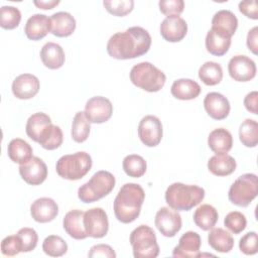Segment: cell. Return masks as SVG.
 <instances>
[{
	"mask_svg": "<svg viewBox=\"0 0 258 258\" xmlns=\"http://www.w3.org/2000/svg\"><path fill=\"white\" fill-rule=\"evenodd\" d=\"M151 46L149 32L140 27L132 26L123 32L113 34L107 43L108 54L116 59H130L145 54Z\"/></svg>",
	"mask_w": 258,
	"mask_h": 258,
	"instance_id": "6da1fadb",
	"label": "cell"
},
{
	"mask_svg": "<svg viewBox=\"0 0 258 258\" xmlns=\"http://www.w3.org/2000/svg\"><path fill=\"white\" fill-rule=\"evenodd\" d=\"M144 199L145 192L140 184H123L114 200V214L117 220L123 224L135 221L140 215Z\"/></svg>",
	"mask_w": 258,
	"mask_h": 258,
	"instance_id": "7a4b0ae2",
	"label": "cell"
},
{
	"mask_svg": "<svg viewBox=\"0 0 258 258\" xmlns=\"http://www.w3.org/2000/svg\"><path fill=\"white\" fill-rule=\"evenodd\" d=\"M205 194L199 185L174 182L165 191V202L176 211H189L204 200Z\"/></svg>",
	"mask_w": 258,
	"mask_h": 258,
	"instance_id": "3957f363",
	"label": "cell"
},
{
	"mask_svg": "<svg viewBox=\"0 0 258 258\" xmlns=\"http://www.w3.org/2000/svg\"><path fill=\"white\" fill-rule=\"evenodd\" d=\"M116 183L115 176L107 170H99L92 175L89 181L78 189V198L85 204L97 202L108 196Z\"/></svg>",
	"mask_w": 258,
	"mask_h": 258,
	"instance_id": "277c9868",
	"label": "cell"
},
{
	"mask_svg": "<svg viewBox=\"0 0 258 258\" xmlns=\"http://www.w3.org/2000/svg\"><path fill=\"white\" fill-rule=\"evenodd\" d=\"M130 81L137 88L149 93H155L163 88L166 76L151 62L142 61L131 69Z\"/></svg>",
	"mask_w": 258,
	"mask_h": 258,
	"instance_id": "5b68a950",
	"label": "cell"
},
{
	"mask_svg": "<svg viewBox=\"0 0 258 258\" xmlns=\"http://www.w3.org/2000/svg\"><path fill=\"white\" fill-rule=\"evenodd\" d=\"M92 157L85 151L61 156L55 165L56 173L69 180H78L84 177L92 168Z\"/></svg>",
	"mask_w": 258,
	"mask_h": 258,
	"instance_id": "8992f818",
	"label": "cell"
},
{
	"mask_svg": "<svg viewBox=\"0 0 258 258\" xmlns=\"http://www.w3.org/2000/svg\"><path fill=\"white\" fill-rule=\"evenodd\" d=\"M129 241L135 258H155L159 254L155 233L147 225L135 228L130 234Z\"/></svg>",
	"mask_w": 258,
	"mask_h": 258,
	"instance_id": "52a82bcc",
	"label": "cell"
},
{
	"mask_svg": "<svg viewBox=\"0 0 258 258\" xmlns=\"http://www.w3.org/2000/svg\"><path fill=\"white\" fill-rule=\"evenodd\" d=\"M258 195V177L254 173L240 175L230 186L229 201L238 207H247Z\"/></svg>",
	"mask_w": 258,
	"mask_h": 258,
	"instance_id": "ba28073f",
	"label": "cell"
},
{
	"mask_svg": "<svg viewBox=\"0 0 258 258\" xmlns=\"http://www.w3.org/2000/svg\"><path fill=\"white\" fill-rule=\"evenodd\" d=\"M162 124L156 116L147 115L140 120L138 125V137L145 146H157L162 139Z\"/></svg>",
	"mask_w": 258,
	"mask_h": 258,
	"instance_id": "9c48e42d",
	"label": "cell"
},
{
	"mask_svg": "<svg viewBox=\"0 0 258 258\" xmlns=\"http://www.w3.org/2000/svg\"><path fill=\"white\" fill-rule=\"evenodd\" d=\"M84 227L88 237L103 238L109 230V221L102 208H92L85 212Z\"/></svg>",
	"mask_w": 258,
	"mask_h": 258,
	"instance_id": "30bf717a",
	"label": "cell"
},
{
	"mask_svg": "<svg viewBox=\"0 0 258 258\" xmlns=\"http://www.w3.org/2000/svg\"><path fill=\"white\" fill-rule=\"evenodd\" d=\"M154 223L158 231L165 237H174L182 226L179 213L170 207L159 209L155 215Z\"/></svg>",
	"mask_w": 258,
	"mask_h": 258,
	"instance_id": "8fae6325",
	"label": "cell"
},
{
	"mask_svg": "<svg viewBox=\"0 0 258 258\" xmlns=\"http://www.w3.org/2000/svg\"><path fill=\"white\" fill-rule=\"evenodd\" d=\"M84 112L90 123L101 124L111 118L113 105L109 99L102 96H96L87 101Z\"/></svg>",
	"mask_w": 258,
	"mask_h": 258,
	"instance_id": "7c38bea8",
	"label": "cell"
},
{
	"mask_svg": "<svg viewBox=\"0 0 258 258\" xmlns=\"http://www.w3.org/2000/svg\"><path fill=\"white\" fill-rule=\"evenodd\" d=\"M230 77L237 82H248L256 76V64L253 59L246 55L233 56L228 63Z\"/></svg>",
	"mask_w": 258,
	"mask_h": 258,
	"instance_id": "4fadbf2b",
	"label": "cell"
},
{
	"mask_svg": "<svg viewBox=\"0 0 258 258\" xmlns=\"http://www.w3.org/2000/svg\"><path fill=\"white\" fill-rule=\"evenodd\" d=\"M202 240L200 235L194 231L185 232L178 241V244L172 251L175 258H197L202 256L200 249Z\"/></svg>",
	"mask_w": 258,
	"mask_h": 258,
	"instance_id": "5bb4252c",
	"label": "cell"
},
{
	"mask_svg": "<svg viewBox=\"0 0 258 258\" xmlns=\"http://www.w3.org/2000/svg\"><path fill=\"white\" fill-rule=\"evenodd\" d=\"M19 173L26 183L38 185L47 177V166L42 159L33 156L28 162L20 164Z\"/></svg>",
	"mask_w": 258,
	"mask_h": 258,
	"instance_id": "9a60e30c",
	"label": "cell"
},
{
	"mask_svg": "<svg viewBox=\"0 0 258 258\" xmlns=\"http://www.w3.org/2000/svg\"><path fill=\"white\" fill-rule=\"evenodd\" d=\"M187 33V23L180 16H168L160 24L161 36L169 42L182 40Z\"/></svg>",
	"mask_w": 258,
	"mask_h": 258,
	"instance_id": "2e32d148",
	"label": "cell"
},
{
	"mask_svg": "<svg viewBox=\"0 0 258 258\" xmlns=\"http://www.w3.org/2000/svg\"><path fill=\"white\" fill-rule=\"evenodd\" d=\"M39 80L31 74H22L16 77L12 83V93L20 100L33 98L39 91Z\"/></svg>",
	"mask_w": 258,
	"mask_h": 258,
	"instance_id": "e0dca14e",
	"label": "cell"
},
{
	"mask_svg": "<svg viewBox=\"0 0 258 258\" xmlns=\"http://www.w3.org/2000/svg\"><path fill=\"white\" fill-rule=\"evenodd\" d=\"M204 107L208 115L215 120H223L230 113L229 100L217 92L208 93L204 99Z\"/></svg>",
	"mask_w": 258,
	"mask_h": 258,
	"instance_id": "ac0fdd59",
	"label": "cell"
},
{
	"mask_svg": "<svg viewBox=\"0 0 258 258\" xmlns=\"http://www.w3.org/2000/svg\"><path fill=\"white\" fill-rule=\"evenodd\" d=\"M58 214V206L50 198H40L35 200L30 206V215L38 223H48Z\"/></svg>",
	"mask_w": 258,
	"mask_h": 258,
	"instance_id": "d6986e66",
	"label": "cell"
},
{
	"mask_svg": "<svg viewBox=\"0 0 258 258\" xmlns=\"http://www.w3.org/2000/svg\"><path fill=\"white\" fill-rule=\"evenodd\" d=\"M238 27V19L236 15L230 10H220L215 13L212 19L213 30L232 38Z\"/></svg>",
	"mask_w": 258,
	"mask_h": 258,
	"instance_id": "ffe728a7",
	"label": "cell"
},
{
	"mask_svg": "<svg viewBox=\"0 0 258 258\" xmlns=\"http://www.w3.org/2000/svg\"><path fill=\"white\" fill-rule=\"evenodd\" d=\"M84 215L85 212L81 210H72L66 214L62 220L64 231L76 240H83L88 237L84 227Z\"/></svg>",
	"mask_w": 258,
	"mask_h": 258,
	"instance_id": "44dd1931",
	"label": "cell"
},
{
	"mask_svg": "<svg viewBox=\"0 0 258 258\" xmlns=\"http://www.w3.org/2000/svg\"><path fill=\"white\" fill-rule=\"evenodd\" d=\"M24 32L28 39L39 40L50 32V18L44 14H33L25 24Z\"/></svg>",
	"mask_w": 258,
	"mask_h": 258,
	"instance_id": "7402d4cb",
	"label": "cell"
},
{
	"mask_svg": "<svg viewBox=\"0 0 258 258\" xmlns=\"http://www.w3.org/2000/svg\"><path fill=\"white\" fill-rule=\"evenodd\" d=\"M76 24V19L71 13L59 11L50 17V32L57 37H67L73 34Z\"/></svg>",
	"mask_w": 258,
	"mask_h": 258,
	"instance_id": "603a6c76",
	"label": "cell"
},
{
	"mask_svg": "<svg viewBox=\"0 0 258 258\" xmlns=\"http://www.w3.org/2000/svg\"><path fill=\"white\" fill-rule=\"evenodd\" d=\"M40 58L46 68L50 70H57L63 66L66 55L59 44L49 41L42 46L40 50Z\"/></svg>",
	"mask_w": 258,
	"mask_h": 258,
	"instance_id": "cb8c5ba5",
	"label": "cell"
},
{
	"mask_svg": "<svg viewBox=\"0 0 258 258\" xmlns=\"http://www.w3.org/2000/svg\"><path fill=\"white\" fill-rule=\"evenodd\" d=\"M201 86L190 79H178L170 88L171 95L178 100H192L201 94Z\"/></svg>",
	"mask_w": 258,
	"mask_h": 258,
	"instance_id": "d4e9b609",
	"label": "cell"
},
{
	"mask_svg": "<svg viewBox=\"0 0 258 258\" xmlns=\"http://www.w3.org/2000/svg\"><path fill=\"white\" fill-rule=\"evenodd\" d=\"M208 145L216 154L227 153L233 146L232 134L225 128H216L209 134Z\"/></svg>",
	"mask_w": 258,
	"mask_h": 258,
	"instance_id": "484cf974",
	"label": "cell"
},
{
	"mask_svg": "<svg viewBox=\"0 0 258 258\" xmlns=\"http://www.w3.org/2000/svg\"><path fill=\"white\" fill-rule=\"evenodd\" d=\"M236 166L237 163L235 158L227 153L216 154L208 161V169L217 176L230 175L235 171Z\"/></svg>",
	"mask_w": 258,
	"mask_h": 258,
	"instance_id": "4316f807",
	"label": "cell"
},
{
	"mask_svg": "<svg viewBox=\"0 0 258 258\" xmlns=\"http://www.w3.org/2000/svg\"><path fill=\"white\" fill-rule=\"evenodd\" d=\"M8 157L15 163L24 164L33 157L32 147L21 138L12 139L7 147Z\"/></svg>",
	"mask_w": 258,
	"mask_h": 258,
	"instance_id": "83f0119b",
	"label": "cell"
},
{
	"mask_svg": "<svg viewBox=\"0 0 258 258\" xmlns=\"http://www.w3.org/2000/svg\"><path fill=\"white\" fill-rule=\"evenodd\" d=\"M195 224L203 231H210L218 222L219 214L215 207L204 204L200 206L194 213Z\"/></svg>",
	"mask_w": 258,
	"mask_h": 258,
	"instance_id": "f1b7e54d",
	"label": "cell"
},
{
	"mask_svg": "<svg viewBox=\"0 0 258 258\" xmlns=\"http://www.w3.org/2000/svg\"><path fill=\"white\" fill-rule=\"evenodd\" d=\"M209 245L217 252L228 253L234 247L232 235L223 228H213L208 235Z\"/></svg>",
	"mask_w": 258,
	"mask_h": 258,
	"instance_id": "f546056e",
	"label": "cell"
},
{
	"mask_svg": "<svg viewBox=\"0 0 258 258\" xmlns=\"http://www.w3.org/2000/svg\"><path fill=\"white\" fill-rule=\"evenodd\" d=\"M231 38L227 37L213 29H210L206 36V48L208 52L216 56H222L226 54L231 45Z\"/></svg>",
	"mask_w": 258,
	"mask_h": 258,
	"instance_id": "4dcf8cb0",
	"label": "cell"
},
{
	"mask_svg": "<svg viewBox=\"0 0 258 258\" xmlns=\"http://www.w3.org/2000/svg\"><path fill=\"white\" fill-rule=\"evenodd\" d=\"M50 124H52V123H51V119L48 115H46L45 113H42V112L34 113L28 118V120L26 122V126H25L26 134L33 141L38 142L42 132Z\"/></svg>",
	"mask_w": 258,
	"mask_h": 258,
	"instance_id": "1f68e13d",
	"label": "cell"
},
{
	"mask_svg": "<svg viewBox=\"0 0 258 258\" xmlns=\"http://www.w3.org/2000/svg\"><path fill=\"white\" fill-rule=\"evenodd\" d=\"M199 78L207 86H216L223 79V69L218 62L206 61L199 70Z\"/></svg>",
	"mask_w": 258,
	"mask_h": 258,
	"instance_id": "d6a6232c",
	"label": "cell"
},
{
	"mask_svg": "<svg viewBox=\"0 0 258 258\" xmlns=\"http://www.w3.org/2000/svg\"><path fill=\"white\" fill-rule=\"evenodd\" d=\"M63 140L61 129L56 125H48L42 132L37 143L46 150H54L58 148Z\"/></svg>",
	"mask_w": 258,
	"mask_h": 258,
	"instance_id": "836d02e7",
	"label": "cell"
},
{
	"mask_svg": "<svg viewBox=\"0 0 258 258\" xmlns=\"http://www.w3.org/2000/svg\"><path fill=\"white\" fill-rule=\"evenodd\" d=\"M91 125L87 119L85 112L79 111L76 113L73 124H72V138L75 142L83 143L85 142L90 134Z\"/></svg>",
	"mask_w": 258,
	"mask_h": 258,
	"instance_id": "e575fe53",
	"label": "cell"
},
{
	"mask_svg": "<svg viewBox=\"0 0 258 258\" xmlns=\"http://www.w3.org/2000/svg\"><path fill=\"white\" fill-rule=\"evenodd\" d=\"M122 167L128 176L138 178L145 174L147 164L142 156L137 154H129L124 157Z\"/></svg>",
	"mask_w": 258,
	"mask_h": 258,
	"instance_id": "d590c367",
	"label": "cell"
},
{
	"mask_svg": "<svg viewBox=\"0 0 258 258\" xmlns=\"http://www.w3.org/2000/svg\"><path fill=\"white\" fill-rule=\"evenodd\" d=\"M239 138L246 147H255L258 143V123L253 119H245L239 128Z\"/></svg>",
	"mask_w": 258,
	"mask_h": 258,
	"instance_id": "8d00e7d4",
	"label": "cell"
},
{
	"mask_svg": "<svg viewBox=\"0 0 258 258\" xmlns=\"http://www.w3.org/2000/svg\"><path fill=\"white\" fill-rule=\"evenodd\" d=\"M42 250L50 257H59L67 253L68 244L61 237L57 235H50L43 240Z\"/></svg>",
	"mask_w": 258,
	"mask_h": 258,
	"instance_id": "74e56055",
	"label": "cell"
},
{
	"mask_svg": "<svg viewBox=\"0 0 258 258\" xmlns=\"http://www.w3.org/2000/svg\"><path fill=\"white\" fill-rule=\"evenodd\" d=\"M21 21L20 10L14 6H2L0 9V26L4 29H14Z\"/></svg>",
	"mask_w": 258,
	"mask_h": 258,
	"instance_id": "f35d334b",
	"label": "cell"
},
{
	"mask_svg": "<svg viewBox=\"0 0 258 258\" xmlns=\"http://www.w3.org/2000/svg\"><path fill=\"white\" fill-rule=\"evenodd\" d=\"M105 9L112 15L123 17L129 14L134 7L133 0H105L103 2Z\"/></svg>",
	"mask_w": 258,
	"mask_h": 258,
	"instance_id": "ab89813d",
	"label": "cell"
},
{
	"mask_svg": "<svg viewBox=\"0 0 258 258\" xmlns=\"http://www.w3.org/2000/svg\"><path fill=\"white\" fill-rule=\"evenodd\" d=\"M224 225L234 234H240L247 226V220L244 214L238 211L230 212L224 219Z\"/></svg>",
	"mask_w": 258,
	"mask_h": 258,
	"instance_id": "60d3db41",
	"label": "cell"
},
{
	"mask_svg": "<svg viewBox=\"0 0 258 258\" xmlns=\"http://www.w3.org/2000/svg\"><path fill=\"white\" fill-rule=\"evenodd\" d=\"M22 244V252H30L35 249L38 242V235L36 231L32 228H21L16 233Z\"/></svg>",
	"mask_w": 258,
	"mask_h": 258,
	"instance_id": "b9f144b4",
	"label": "cell"
},
{
	"mask_svg": "<svg viewBox=\"0 0 258 258\" xmlns=\"http://www.w3.org/2000/svg\"><path fill=\"white\" fill-rule=\"evenodd\" d=\"M1 252L5 256H15L22 252V244L17 234L5 237L1 242Z\"/></svg>",
	"mask_w": 258,
	"mask_h": 258,
	"instance_id": "7bdbcfd3",
	"label": "cell"
},
{
	"mask_svg": "<svg viewBox=\"0 0 258 258\" xmlns=\"http://www.w3.org/2000/svg\"><path fill=\"white\" fill-rule=\"evenodd\" d=\"M159 10L162 14L168 16H179L184 8L182 0H160L158 2Z\"/></svg>",
	"mask_w": 258,
	"mask_h": 258,
	"instance_id": "ee69618b",
	"label": "cell"
},
{
	"mask_svg": "<svg viewBox=\"0 0 258 258\" xmlns=\"http://www.w3.org/2000/svg\"><path fill=\"white\" fill-rule=\"evenodd\" d=\"M257 233L249 232L245 234L239 241V248L245 255H254L257 253Z\"/></svg>",
	"mask_w": 258,
	"mask_h": 258,
	"instance_id": "f6af8a7d",
	"label": "cell"
},
{
	"mask_svg": "<svg viewBox=\"0 0 258 258\" xmlns=\"http://www.w3.org/2000/svg\"><path fill=\"white\" fill-rule=\"evenodd\" d=\"M88 256L90 258L103 257V258H115L116 253L113 248L107 244H97L91 247Z\"/></svg>",
	"mask_w": 258,
	"mask_h": 258,
	"instance_id": "bcb514c9",
	"label": "cell"
},
{
	"mask_svg": "<svg viewBox=\"0 0 258 258\" xmlns=\"http://www.w3.org/2000/svg\"><path fill=\"white\" fill-rule=\"evenodd\" d=\"M239 11L248 18L258 19V5L256 1H241L239 3Z\"/></svg>",
	"mask_w": 258,
	"mask_h": 258,
	"instance_id": "7dc6e473",
	"label": "cell"
},
{
	"mask_svg": "<svg viewBox=\"0 0 258 258\" xmlns=\"http://www.w3.org/2000/svg\"><path fill=\"white\" fill-rule=\"evenodd\" d=\"M244 106L252 114L258 113V93L257 91H253L248 93L244 98Z\"/></svg>",
	"mask_w": 258,
	"mask_h": 258,
	"instance_id": "c3c4849f",
	"label": "cell"
},
{
	"mask_svg": "<svg viewBox=\"0 0 258 258\" xmlns=\"http://www.w3.org/2000/svg\"><path fill=\"white\" fill-rule=\"evenodd\" d=\"M258 27L254 26L247 34V46L254 54L258 53Z\"/></svg>",
	"mask_w": 258,
	"mask_h": 258,
	"instance_id": "681fc988",
	"label": "cell"
},
{
	"mask_svg": "<svg viewBox=\"0 0 258 258\" xmlns=\"http://www.w3.org/2000/svg\"><path fill=\"white\" fill-rule=\"evenodd\" d=\"M33 4L39 8V9H43V10H47V9H52L53 7H55L56 5L59 4L58 0H48V1H44V0H40V1H33Z\"/></svg>",
	"mask_w": 258,
	"mask_h": 258,
	"instance_id": "f907efd6",
	"label": "cell"
}]
</instances>
